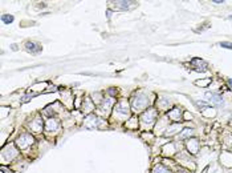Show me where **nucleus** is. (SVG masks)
Listing matches in <instances>:
<instances>
[{"label":"nucleus","mask_w":232,"mask_h":173,"mask_svg":"<svg viewBox=\"0 0 232 173\" xmlns=\"http://www.w3.org/2000/svg\"><path fill=\"white\" fill-rule=\"evenodd\" d=\"M25 49L31 52V53L36 55V53H40L41 52V45L35 43V41H27V43H25Z\"/></svg>","instance_id":"obj_3"},{"label":"nucleus","mask_w":232,"mask_h":173,"mask_svg":"<svg viewBox=\"0 0 232 173\" xmlns=\"http://www.w3.org/2000/svg\"><path fill=\"white\" fill-rule=\"evenodd\" d=\"M154 173H170V170L166 169L165 166H162V165H158L154 168Z\"/></svg>","instance_id":"obj_6"},{"label":"nucleus","mask_w":232,"mask_h":173,"mask_svg":"<svg viewBox=\"0 0 232 173\" xmlns=\"http://www.w3.org/2000/svg\"><path fill=\"white\" fill-rule=\"evenodd\" d=\"M228 85H230V88L232 89V79H230V80H228Z\"/></svg>","instance_id":"obj_8"},{"label":"nucleus","mask_w":232,"mask_h":173,"mask_svg":"<svg viewBox=\"0 0 232 173\" xmlns=\"http://www.w3.org/2000/svg\"><path fill=\"white\" fill-rule=\"evenodd\" d=\"M32 143H33V139H32V136H31L29 133H23V135L17 139V145H19L22 149L27 148V146L31 145Z\"/></svg>","instance_id":"obj_2"},{"label":"nucleus","mask_w":232,"mask_h":173,"mask_svg":"<svg viewBox=\"0 0 232 173\" xmlns=\"http://www.w3.org/2000/svg\"><path fill=\"white\" fill-rule=\"evenodd\" d=\"M205 97L208 99V101L210 103H212L216 107H223V97H221L220 95H218V93H214V92H207L205 93Z\"/></svg>","instance_id":"obj_1"},{"label":"nucleus","mask_w":232,"mask_h":173,"mask_svg":"<svg viewBox=\"0 0 232 173\" xmlns=\"http://www.w3.org/2000/svg\"><path fill=\"white\" fill-rule=\"evenodd\" d=\"M219 45L223 47V48H227V49H232V43H228V41H221Z\"/></svg>","instance_id":"obj_7"},{"label":"nucleus","mask_w":232,"mask_h":173,"mask_svg":"<svg viewBox=\"0 0 232 173\" xmlns=\"http://www.w3.org/2000/svg\"><path fill=\"white\" fill-rule=\"evenodd\" d=\"M2 22H3L4 24L12 23V22H13V16H12V15H3V16H2Z\"/></svg>","instance_id":"obj_5"},{"label":"nucleus","mask_w":232,"mask_h":173,"mask_svg":"<svg viewBox=\"0 0 232 173\" xmlns=\"http://www.w3.org/2000/svg\"><path fill=\"white\" fill-rule=\"evenodd\" d=\"M146 104H147L146 97H145L143 95H138V96L135 97L133 107H134V109H141V108H143V107L146 105Z\"/></svg>","instance_id":"obj_4"},{"label":"nucleus","mask_w":232,"mask_h":173,"mask_svg":"<svg viewBox=\"0 0 232 173\" xmlns=\"http://www.w3.org/2000/svg\"><path fill=\"white\" fill-rule=\"evenodd\" d=\"M230 19H232V15H231V16H230Z\"/></svg>","instance_id":"obj_9"}]
</instances>
